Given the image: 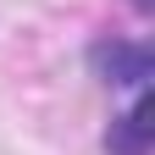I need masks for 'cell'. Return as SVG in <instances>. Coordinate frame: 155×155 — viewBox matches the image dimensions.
Wrapping results in <instances>:
<instances>
[{"label":"cell","mask_w":155,"mask_h":155,"mask_svg":"<svg viewBox=\"0 0 155 155\" xmlns=\"http://www.w3.org/2000/svg\"><path fill=\"white\" fill-rule=\"evenodd\" d=\"M111 155H144L150 150V94L139 89L133 94V105H127V116L122 122H111Z\"/></svg>","instance_id":"obj_2"},{"label":"cell","mask_w":155,"mask_h":155,"mask_svg":"<svg viewBox=\"0 0 155 155\" xmlns=\"http://www.w3.org/2000/svg\"><path fill=\"white\" fill-rule=\"evenodd\" d=\"M94 61H100L105 83H122L133 94L150 83V50L144 45H122V39H116V45H100V50H94Z\"/></svg>","instance_id":"obj_1"},{"label":"cell","mask_w":155,"mask_h":155,"mask_svg":"<svg viewBox=\"0 0 155 155\" xmlns=\"http://www.w3.org/2000/svg\"><path fill=\"white\" fill-rule=\"evenodd\" d=\"M139 6H144V11H150V0H139Z\"/></svg>","instance_id":"obj_3"}]
</instances>
